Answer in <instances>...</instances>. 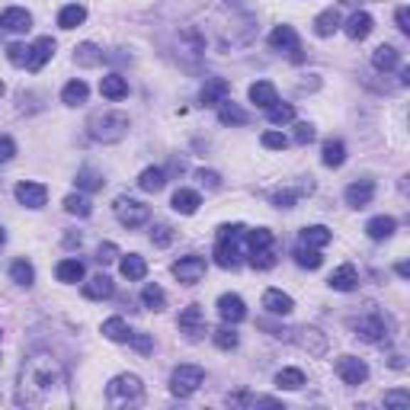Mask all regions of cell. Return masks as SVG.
Returning <instances> with one entry per match:
<instances>
[{"instance_id": "9a60e30c", "label": "cell", "mask_w": 410, "mask_h": 410, "mask_svg": "<svg viewBox=\"0 0 410 410\" xmlns=\"http://www.w3.org/2000/svg\"><path fill=\"white\" fill-rule=\"evenodd\" d=\"M372 199H375L372 179H356V183L346 186V205H352V209H365V205H372Z\"/></svg>"}, {"instance_id": "44dd1931", "label": "cell", "mask_w": 410, "mask_h": 410, "mask_svg": "<svg viewBox=\"0 0 410 410\" xmlns=\"http://www.w3.org/2000/svg\"><path fill=\"white\" fill-rule=\"evenodd\" d=\"M327 282H330V288H337V292H352V288L359 285V273L352 263H343V266L333 269Z\"/></svg>"}, {"instance_id": "6125c7cd", "label": "cell", "mask_w": 410, "mask_h": 410, "mask_svg": "<svg viewBox=\"0 0 410 410\" xmlns=\"http://www.w3.org/2000/svg\"><path fill=\"white\" fill-rule=\"evenodd\" d=\"M4 93H6V87H4V80H0V100H4Z\"/></svg>"}, {"instance_id": "db71d44e", "label": "cell", "mask_w": 410, "mask_h": 410, "mask_svg": "<svg viewBox=\"0 0 410 410\" xmlns=\"http://www.w3.org/2000/svg\"><path fill=\"white\" fill-rule=\"evenodd\" d=\"M311 141H314V128L308 125V122H298V125H295V144L305 147V144H311Z\"/></svg>"}, {"instance_id": "ee69618b", "label": "cell", "mask_w": 410, "mask_h": 410, "mask_svg": "<svg viewBox=\"0 0 410 410\" xmlns=\"http://www.w3.org/2000/svg\"><path fill=\"white\" fill-rule=\"evenodd\" d=\"M102 183H106V179H102L96 170H90V167L77 170V189H83V192H96V189H102Z\"/></svg>"}, {"instance_id": "816d5d0a", "label": "cell", "mask_w": 410, "mask_h": 410, "mask_svg": "<svg viewBox=\"0 0 410 410\" xmlns=\"http://www.w3.org/2000/svg\"><path fill=\"white\" fill-rule=\"evenodd\" d=\"M263 147H269V151H285L288 147V138L282 132H263Z\"/></svg>"}, {"instance_id": "5bb4252c", "label": "cell", "mask_w": 410, "mask_h": 410, "mask_svg": "<svg viewBox=\"0 0 410 410\" xmlns=\"http://www.w3.org/2000/svg\"><path fill=\"white\" fill-rule=\"evenodd\" d=\"M51 55H55V38H48V36L36 38V42L29 45V61H26V68L36 74V70H42L45 64L51 61Z\"/></svg>"}, {"instance_id": "7c38bea8", "label": "cell", "mask_w": 410, "mask_h": 410, "mask_svg": "<svg viewBox=\"0 0 410 410\" xmlns=\"http://www.w3.org/2000/svg\"><path fill=\"white\" fill-rule=\"evenodd\" d=\"M177 324H179V330H183L189 340H199L205 333V311H202V305L183 308V314H179Z\"/></svg>"}, {"instance_id": "6da1fadb", "label": "cell", "mask_w": 410, "mask_h": 410, "mask_svg": "<svg viewBox=\"0 0 410 410\" xmlns=\"http://www.w3.org/2000/svg\"><path fill=\"white\" fill-rule=\"evenodd\" d=\"M64 365L51 352H29L19 365L16 404L19 407H45L64 388Z\"/></svg>"}, {"instance_id": "9f6ffc18", "label": "cell", "mask_w": 410, "mask_h": 410, "mask_svg": "<svg viewBox=\"0 0 410 410\" xmlns=\"http://www.w3.org/2000/svg\"><path fill=\"white\" fill-rule=\"evenodd\" d=\"M407 404H410L407 391H388L384 394V407H407Z\"/></svg>"}, {"instance_id": "f546056e", "label": "cell", "mask_w": 410, "mask_h": 410, "mask_svg": "<svg viewBox=\"0 0 410 410\" xmlns=\"http://www.w3.org/2000/svg\"><path fill=\"white\" fill-rule=\"evenodd\" d=\"M170 205H173V211H179V215H196V209L202 205V199H199L196 189H177Z\"/></svg>"}, {"instance_id": "7a4b0ae2", "label": "cell", "mask_w": 410, "mask_h": 410, "mask_svg": "<svg viewBox=\"0 0 410 410\" xmlns=\"http://www.w3.org/2000/svg\"><path fill=\"white\" fill-rule=\"evenodd\" d=\"M87 132L93 141H102V144H115L128 135V115L115 112V109H102V112H93L87 122Z\"/></svg>"}, {"instance_id": "681fc988", "label": "cell", "mask_w": 410, "mask_h": 410, "mask_svg": "<svg viewBox=\"0 0 410 410\" xmlns=\"http://www.w3.org/2000/svg\"><path fill=\"white\" fill-rule=\"evenodd\" d=\"M6 58H10V64H16V68H26V61H29V45L13 42L10 48H6Z\"/></svg>"}, {"instance_id": "e0dca14e", "label": "cell", "mask_w": 410, "mask_h": 410, "mask_svg": "<svg viewBox=\"0 0 410 410\" xmlns=\"http://www.w3.org/2000/svg\"><path fill=\"white\" fill-rule=\"evenodd\" d=\"M218 314H221L224 324H241L247 317V308H243L241 295H221L218 298Z\"/></svg>"}, {"instance_id": "d6a6232c", "label": "cell", "mask_w": 410, "mask_h": 410, "mask_svg": "<svg viewBox=\"0 0 410 410\" xmlns=\"http://www.w3.org/2000/svg\"><path fill=\"white\" fill-rule=\"evenodd\" d=\"M320 160H324L327 167H343L346 160V144L340 138H327L324 141V151H320Z\"/></svg>"}, {"instance_id": "ac0fdd59", "label": "cell", "mask_w": 410, "mask_h": 410, "mask_svg": "<svg viewBox=\"0 0 410 410\" xmlns=\"http://www.w3.org/2000/svg\"><path fill=\"white\" fill-rule=\"evenodd\" d=\"M263 308H266L269 314H275V317H285V314L295 311V301H292V295L279 292V288H266V292H263Z\"/></svg>"}, {"instance_id": "8992f818", "label": "cell", "mask_w": 410, "mask_h": 410, "mask_svg": "<svg viewBox=\"0 0 410 410\" xmlns=\"http://www.w3.org/2000/svg\"><path fill=\"white\" fill-rule=\"evenodd\" d=\"M112 211H115V218H119V224L122 228H141V224L151 218V209H147L144 202H138V199H132V196H119L112 202Z\"/></svg>"}, {"instance_id": "836d02e7", "label": "cell", "mask_w": 410, "mask_h": 410, "mask_svg": "<svg viewBox=\"0 0 410 410\" xmlns=\"http://www.w3.org/2000/svg\"><path fill=\"white\" fill-rule=\"evenodd\" d=\"M87 96H90V87L83 80H70V83H64V90H61L64 106H80V102H87Z\"/></svg>"}, {"instance_id": "f1b7e54d", "label": "cell", "mask_w": 410, "mask_h": 410, "mask_svg": "<svg viewBox=\"0 0 410 410\" xmlns=\"http://www.w3.org/2000/svg\"><path fill=\"white\" fill-rule=\"evenodd\" d=\"M394 228H397V221L391 215H375L365 224V234H369L372 241H388V237L394 234Z\"/></svg>"}, {"instance_id": "d4e9b609", "label": "cell", "mask_w": 410, "mask_h": 410, "mask_svg": "<svg viewBox=\"0 0 410 410\" xmlns=\"http://www.w3.org/2000/svg\"><path fill=\"white\" fill-rule=\"evenodd\" d=\"M250 102L260 106V109H269V106L279 102V93H275V87L269 80H256L253 87H250Z\"/></svg>"}, {"instance_id": "11a10c76", "label": "cell", "mask_w": 410, "mask_h": 410, "mask_svg": "<svg viewBox=\"0 0 410 410\" xmlns=\"http://www.w3.org/2000/svg\"><path fill=\"white\" fill-rule=\"evenodd\" d=\"M128 343H132L138 352H144V356L154 349V340L147 337V333H132V337H128Z\"/></svg>"}, {"instance_id": "1f68e13d", "label": "cell", "mask_w": 410, "mask_h": 410, "mask_svg": "<svg viewBox=\"0 0 410 410\" xmlns=\"http://www.w3.org/2000/svg\"><path fill=\"white\" fill-rule=\"evenodd\" d=\"M340 23H343V19H340V10L330 6V10H324L317 19H314V32H317L320 38H327V36H333V32L340 29Z\"/></svg>"}, {"instance_id": "5b68a950", "label": "cell", "mask_w": 410, "mask_h": 410, "mask_svg": "<svg viewBox=\"0 0 410 410\" xmlns=\"http://www.w3.org/2000/svg\"><path fill=\"white\" fill-rule=\"evenodd\" d=\"M106 401L112 407H138L144 401V384H141L138 375H115L112 382L106 384Z\"/></svg>"}, {"instance_id": "680465c9", "label": "cell", "mask_w": 410, "mask_h": 410, "mask_svg": "<svg viewBox=\"0 0 410 410\" xmlns=\"http://www.w3.org/2000/svg\"><path fill=\"white\" fill-rule=\"evenodd\" d=\"M199 183L209 186V189H218V186H221V177H218L215 170H199Z\"/></svg>"}, {"instance_id": "be15d7a7", "label": "cell", "mask_w": 410, "mask_h": 410, "mask_svg": "<svg viewBox=\"0 0 410 410\" xmlns=\"http://www.w3.org/2000/svg\"><path fill=\"white\" fill-rule=\"evenodd\" d=\"M4 241H6V231H4V228H0V243H4Z\"/></svg>"}, {"instance_id": "d6986e66", "label": "cell", "mask_w": 410, "mask_h": 410, "mask_svg": "<svg viewBox=\"0 0 410 410\" xmlns=\"http://www.w3.org/2000/svg\"><path fill=\"white\" fill-rule=\"evenodd\" d=\"M228 93H231V83L224 80V77H211V80H205L202 93H199V102H202V106H218L221 100H228Z\"/></svg>"}, {"instance_id": "3957f363", "label": "cell", "mask_w": 410, "mask_h": 410, "mask_svg": "<svg viewBox=\"0 0 410 410\" xmlns=\"http://www.w3.org/2000/svg\"><path fill=\"white\" fill-rule=\"evenodd\" d=\"M247 228L243 224H221L218 228V241H215V263L221 269H237L241 263V243Z\"/></svg>"}, {"instance_id": "2e32d148", "label": "cell", "mask_w": 410, "mask_h": 410, "mask_svg": "<svg viewBox=\"0 0 410 410\" xmlns=\"http://www.w3.org/2000/svg\"><path fill=\"white\" fill-rule=\"evenodd\" d=\"M45 199H48V189H45L42 183H29V179H26V183L16 186V202L26 205V209H42Z\"/></svg>"}, {"instance_id": "4dcf8cb0", "label": "cell", "mask_w": 410, "mask_h": 410, "mask_svg": "<svg viewBox=\"0 0 410 410\" xmlns=\"http://www.w3.org/2000/svg\"><path fill=\"white\" fill-rule=\"evenodd\" d=\"M218 122H221V125H247V112H243L237 102L221 100L218 102Z\"/></svg>"}, {"instance_id": "ab89813d", "label": "cell", "mask_w": 410, "mask_h": 410, "mask_svg": "<svg viewBox=\"0 0 410 410\" xmlns=\"http://www.w3.org/2000/svg\"><path fill=\"white\" fill-rule=\"evenodd\" d=\"M74 61L80 64V68H96V64L102 61V51L96 48L93 42H83V45H77V51H74Z\"/></svg>"}, {"instance_id": "91938a15", "label": "cell", "mask_w": 410, "mask_h": 410, "mask_svg": "<svg viewBox=\"0 0 410 410\" xmlns=\"http://www.w3.org/2000/svg\"><path fill=\"white\" fill-rule=\"evenodd\" d=\"M397 29H401L404 36H410V10L407 6H397Z\"/></svg>"}, {"instance_id": "94428289", "label": "cell", "mask_w": 410, "mask_h": 410, "mask_svg": "<svg viewBox=\"0 0 410 410\" xmlns=\"http://www.w3.org/2000/svg\"><path fill=\"white\" fill-rule=\"evenodd\" d=\"M397 275H401V279H410V266H407V263H397Z\"/></svg>"}, {"instance_id": "f35d334b", "label": "cell", "mask_w": 410, "mask_h": 410, "mask_svg": "<svg viewBox=\"0 0 410 410\" xmlns=\"http://www.w3.org/2000/svg\"><path fill=\"white\" fill-rule=\"evenodd\" d=\"M141 301H144V308H151V311H164L167 295H164V288H160L157 282H147V285L141 288Z\"/></svg>"}, {"instance_id": "30bf717a", "label": "cell", "mask_w": 410, "mask_h": 410, "mask_svg": "<svg viewBox=\"0 0 410 410\" xmlns=\"http://www.w3.org/2000/svg\"><path fill=\"white\" fill-rule=\"evenodd\" d=\"M173 275H177L183 285H196V282H202L205 275V256H183V260L173 263Z\"/></svg>"}, {"instance_id": "e575fe53", "label": "cell", "mask_w": 410, "mask_h": 410, "mask_svg": "<svg viewBox=\"0 0 410 410\" xmlns=\"http://www.w3.org/2000/svg\"><path fill=\"white\" fill-rule=\"evenodd\" d=\"M83 19H87V6H80V4H68L58 13V26H61V29H77Z\"/></svg>"}, {"instance_id": "9c48e42d", "label": "cell", "mask_w": 410, "mask_h": 410, "mask_svg": "<svg viewBox=\"0 0 410 410\" xmlns=\"http://www.w3.org/2000/svg\"><path fill=\"white\" fill-rule=\"evenodd\" d=\"M269 45L275 51H285L292 61H301V45H298V32L292 26H275L273 36H269Z\"/></svg>"}, {"instance_id": "484cf974", "label": "cell", "mask_w": 410, "mask_h": 410, "mask_svg": "<svg viewBox=\"0 0 410 410\" xmlns=\"http://www.w3.org/2000/svg\"><path fill=\"white\" fill-rule=\"evenodd\" d=\"M119 273L125 275L128 282H141L147 275V263H144V256H138V253H128V256H122V263H119Z\"/></svg>"}, {"instance_id": "8fae6325", "label": "cell", "mask_w": 410, "mask_h": 410, "mask_svg": "<svg viewBox=\"0 0 410 410\" xmlns=\"http://www.w3.org/2000/svg\"><path fill=\"white\" fill-rule=\"evenodd\" d=\"M337 375L343 378L346 384H362L369 378V365L356 356H340L337 359Z\"/></svg>"}, {"instance_id": "83f0119b", "label": "cell", "mask_w": 410, "mask_h": 410, "mask_svg": "<svg viewBox=\"0 0 410 410\" xmlns=\"http://www.w3.org/2000/svg\"><path fill=\"white\" fill-rule=\"evenodd\" d=\"M100 93L106 96V100H125V96H128V80L122 74H106L100 80Z\"/></svg>"}, {"instance_id": "d590c367", "label": "cell", "mask_w": 410, "mask_h": 410, "mask_svg": "<svg viewBox=\"0 0 410 410\" xmlns=\"http://www.w3.org/2000/svg\"><path fill=\"white\" fill-rule=\"evenodd\" d=\"M55 275H58V282H68V285H74V282L83 279V263L80 260H61L55 266Z\"/></svg>"}, {"instance_id": "603a6c76", "label": "cell", "mask_w": 410, "mask_h": 410, "mask_svg": "<svg viewBox=\"0 0 410 410\" xmlns=\"http://www.w3.org/2000/svg\"><path fill=\"white\" fill-rule=\"evenodd\" d=\"M112 292H115V285H112V279H109L106 273H100V275H93L90 282H83V295H87L90 301L112 298Z\"/></svg>"}, {"instance_id": "8d00e7d4", "label": "cell", "mask_w": 410, "mask_h": 410, "mask_svg": "<svg viewBox=\"0 0 410 410\" xmlns=\"http://www.w3.org/2000/svg\"><path fill=\"white\" fill-rule=\"evenodd\" d=\"M102 337L112 340V343H128L132 330H128V324L122 317H109V320H102Z\"/></svg>"}, {"instance_id": "7402d4cb", "label": "cell", "mask_w": 410, "mask_h": 410, "mask_svg": "<svg viewBox=\"0 0 410 410\" xmlns=\"http://www.w3.org/2000/svg\"><path fill=\"white\" fill-rule=\"evenodd\" d=\"M372 26H375V19H372V16H369V13H365V10H359V13H352V16L346 19L343 32H346V36L352 38V42H362V38L369 36V32H372Z\"/></svg>"}, {"instance_id": "f907efd6", "label": "cell", "mask_w": 410, "mask_h": 410, "mask_svg": "<svg viewBox=\"0 0 410 410\" xmlns=\"http://www.w3.org/2000/svg\"><path fill=\"white\" fill-rule=\"evenodd\" d=\"M170 241H173L170 224H154V228H151V243H154V247H167Z\"/></svg>"}, {"instance_id": "60d3db41", "label": "cell", "mask_w": 410, "mask_h": 410, "mask_svg": "<svg viewBox=\"0 0 410 410\" xmlns=\"http://www.w3.org/2000/svg\"><path fill=\"white\" fill-rule=\"evenodd\" d=\"M295 263H298L301 269H317L320 263H324V256H320V250L298 243V247H295Z\"/></svg>"}, {"instance_id": "cb8c5ba5", "label": "cell", "mask_w": 410, "mask_h": 410, "mask_svg": "<svg viewBox=\"0 0 410 410\" xmlns=\"http://www.w3.org/2000/svg\"><path fill=\"white\" fill-rule=\"evenodd\" d=\"M397 64H401V51L394 48V45H378L375 51H372V68L375 70H394Z\"/></svg>"}, {"instance_id": "bcb514c9", "label": "cell", "mask_w": 410, "mask_h": 410, "mask_svg": "<svg viewBox=\"0 0 410 410\" xmlns=\"http://www.w3.org/2000/svg\"><path fill=\"white\" fill-rule=\"evenodd\" d=\"M305 192H311V183H301L298 189H279L273 196V202L279 205V209H292V205L298 202V196H305Z\"/></svg>"}, {"instance_id": "7bdbcfd3", "label": "cell", "mask_w": 410, "mask_h": 410, "mask_svg": "<svg viewBox=\"0 0 410 410\" xmlns=\"http://www.w3.org/2000/svg\"><path fill=\"white\" fill-rule=\"evenodd\" d=\"M275 384L285 388V391H298V388H305V372L301 369H282L279 375H275Z\"/></svg>"}, {"instance_id": "74e56055", "label": "cell", "mask_w": 410, "mask_h": 410, "mask_svg": "<svg viewBox=\"0 0 410 410\" xmlns=\"http://www.w3.org/2000/svg\"><path fill=\"white\" fill-rule=\"evenodd\" d=\"M164 183H167V173L160 170V167H147V170H141V177H138V186L144 192H160Z\"/></svg>"}, {"instance_id": "c3c4849f", "label": "cell", "mask_w": 410, "mask_h": 410, "mask_svg": "<svg viewBox=\"0 0 410 410\" xmlns=\"http://www.w3.org/2000/svg\"><path fill=\"white\" fill-rule=\"evenodd\" d=\"M266 112H269V122H273V125H288V122L295 119V109L292 106H279V102L269 106Z\"/></svg>"}, {"instance_id": "f5cc1de1", "label": "cell", "mask_w": 410, "mask_h": 410, "mask_svg": "<svg viewBox=\"0 0 410 410\" xmlns=\"http://www.w3.org/2000/svg\"><path fill=\"white\" fill-rule=\"evenodd\" d=\"M115 256H119V247H115V243H100V250H96V263H100V266H106V263H112Z\"/></svg>"}, {"instance_id": "ffe728a7", "label": "cell", "mask_w": 410, "mask_h": 410, "mask_svg": "<svg viewBox=\"0 0 410 410\" xmlns=\"http://www.w3.org/2000/svg\"><path fill=\"white\" fill-rule=\"evenodd\" d=\"M29 26H32V16L23 6H10V10L0 13V29L6 32H29Z\"/></svg>"}, {"instance_id": "f6af8a7d", "label": "cell", "mask_w": 410, "mask_h": 410, "mask_svg": "<svg viewBox=\"0 0 410 410\" xmlns=\"http://www.w3.org/2000/svg\"><path fill=\"white\" fill-rule=\"evenodd\" d=\"M64 211H68V215H77V218H87L90 211V199L87 196H80V192H70L68 199H64Z\"/></svg>"}, {"instance_id": "4316f807", "label": "cell", "mask_w": 410, "mask_h": 410, "mask_svg": "<svg viewBox=\"0 0 410 410\" xmlns=\"http://www.w3.org/2000/svg\"><path fill=\"white\" fill-rule=\"evenodd\" d=\"M330 241H333V234H330V228H324V224H311V228H305V231L298 234V243H305V247H314V250L327 247Z\"/></svg>"}, {"instance_id": "6f0895ef", "label": "cell", "mask_w": 410, "mask_h": 410, "mask_svg": "<svg viewBox=\"0 0 410 410\" xmlns=\"http://www.w3.org/2000/svg\"><path fill=\"white\" fill-rule=\"evenodd\" d=\"M13 154H16V141H13L10 135H0V164L13 160Z\"/></svg>"}, {"instance_id": "b9f144b4", "label": "cell", "mask_w": 410, "mask_h": 410, "mask_svg": "<svg viewBox=\"0 0 410 410\" xmlns=\"http://www.w3.org/2000/svg\"><path fill=\"white\" fill-rule=\"evenodd\" d=\"M10 279L16 282V285H26V288H29L32 282H36V269H32L29 260H16V263L10 266Z\"/></svg>"}, {"instance_id": "7dc6e473", "label": "cell", "mask_w": 410, "mask_h": 410, "mask_svg": "<svg viewBox=\"0 0 410 410\" xmlns=\"http://www.w3.org/2000/svg\"><path fill=\"white\" fill-rule=\"evenodd\" d=\"M211 340H215L218 349H234L237 346V333L231 330V327H218V330L211 333Z\"/></svg>"}, {"instance_id": "ba28073f", "label": "cell", "mask_w": 410, "mask_h": 410, "mask_svg": "<svg viewBox=\"0 0 410 410\" xmlns=\"http://www.w3.org/2000/svg\"><path fill=\"white\" fill-rule=\"evenodd\" d=\"M349 327L356 330L359 340H365V343H384V340H388V320H384L378 311L362 314V317H352Z\"/></svg>"}, {"instance_id": "4fadbf2b", "label": "cell", "mask_w": 410, "mask_h": 410, "mask_svg": "<svg viewBox=\"0 0 410 410\" xmlns=\"http://www.w3.org/2000/svg\"><path fill=\"white\" fill-rule=\"evenodd\" d=\"M295 343H298L308 356H324L327 352V337L317 327H301V330H295Z\"/></svg>"}, {"instance_id": "277c9868", "label": "cell", "mask_w": 410, "mask_h": 410, "mask_svg": "<svg viewBox=\"0 0 410 410\" xmlns=\"http://www.w3.org/2000/svg\"><path fill=\"white\" fill-rule=\"evenodd\" d=\"M243 243H247V256L253 269H273L275 266V237L273 231L256 228L243 234Z\"/></svg>"}, {"instance_id": "52a82bcc", "label": "cell", "mask_w": 410, "mask_h": 410, "mask_svg": "<svg viewBox=\"0 0 410 410\" xmlns=\"http://www.w3.org/2000/svg\"><path fill=\"white\" fill-rule=\"evenodd\" d=\"M202 382H205V369H202V365H177V369H173V375H170V391L177 397H192Z\"/></svg>"}]
</instances>
